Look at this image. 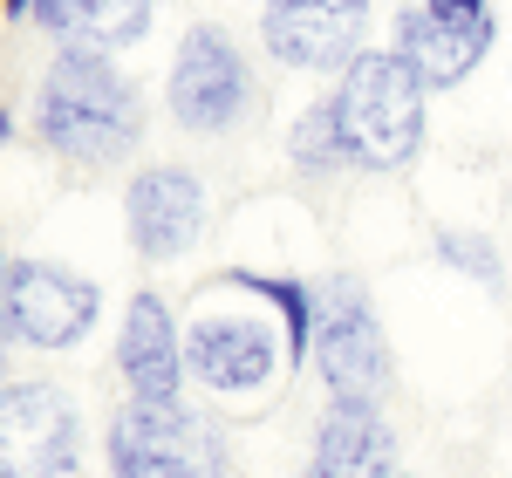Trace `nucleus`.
Wrapping results in <instances>:
<instances>
[{
    "label": "nucleus",
    "mask_w": 512,
    "mask_h": 478,
    "mask_svg": "<svg viewBox=\"0 0 512 478\" xmlns=\"http://www.w3.org/2000/svg\"><path fill=\"white\" fill-rule=\"evenodd\" d=\"M492 48V28H465V21H444L431 7H403L396 14V62L424 89H458L485 62Z\"/></svg>",
    "instance_id": "nucleus-11"
},
{
    "label": "nucleus",
    "mask_w": 512,
    "mask_h": 478,
    "mask_svg": "<svg viewBox=\"0 0 512 478\" xmlns=\"http://www.w3.org/2000/svg\"><path fill=\"white\" fill-rule=\"evenodd\" d=\"M7 21H35V0H7Z\"/></svg>",
    "instance_id": "nucleus-18"
},
{
    "label": "nucleus",
    "mask_w": 512,
    "mask_h": 478,
    "mask_svg": "<svg viewBox=\"0 0 512 478\" xmlns=\"http://www.w3.org/2000/svg\"><path fill=\"white\" fill-rule=\"evenodd\" d=\"M362 21H369V0H267L260 35L267 55L287 69H349L362 55L355 48Z\"/></svg>",
    "instance_id": "nucleus-8"
},
{
    "label": "nucleus",
    "mask_w": 512,
    "mask_h": 478,
    "mask_svg": "<svg viewBox=\"0 0 512 478\" xmlns=\"http://www.w3.org/2000/svg\"><path fill=\"white\" fill-rule=\"evenodd\" d=\"M35 123L55 158L82 164V171H103V164H117L144 137V103H137V89L123 82V69L103 48H76L69 41L55 55L48 82H41Z\"/></svg>",
    "instance_id": "nucleus-1"
},
{
    "label": "nucleus",
    "mask_w": 512,
    "mask_h": 478,
    "mask_svg": "<svg viewBox=\"0 0 512 478\" xmlns=\"http://www.w3.org/2000/svg\"><path fill=\"white\" fill-rule=\"evenodd\" d=\"M424 82L396 62V48H362L342 89L328 96V117H335V144L342 164L355 171H403L424 144Z\"/></svg>",
    "instance_id": "nucleus-2"
},
{
    "label": "nucleus",
    "mask_w": 512,
    "mask_h": 478,
    "mask_svg": "<svg viewBox=\"0 0 512 478\" xmlns=\"http://www.w3.org/2000/svg\"><path fill=\"white\" fill-rule=\"evenodd\" d=\"M308 478H396V431L376 403H328L315 424Z\"/></svg>",
    "instance_id": "nucleus-10"
},
{
    "label": "nucleus",
    "mask_w": 512,
    "mask_h": 478,
    "mask_svg": "<svg viewBox=\"0 0 512 478\" xmlns=\"http://www.w3.org/2000/svg\"><path fill=\"white\" fill-rule=\"evenodd\" d=\"M7 137H14V117H7V110H0V144H7Z\"/></svg>",
    "instance_id": "nucleus-19"
},
{
    "label": "nucleus",
    "mask_w": 512,
    "mask_h": 478,
    "mask_svg": "<svg viewBox=\"0 0 512 478\" xmlns=\"http://www.w3.org/2000/svg\"><path fill=\"white\" fill-rule=\"evenodd\" d=\"M164 96H171L178 130H192V137L233 130L246 117V103H253V76H246V55L233 48V35L212 28V21H198L192 35L178 41V62H171Z\"/></svg>",
    "instance_id": "nucleus-6"
},
{
    "label": "nucleus",
    "mask_w": 512,
    "mask_h": 478,
    "mask_svg": "<svg viewBox=\"0 0 512 478\" xmlns=\"http://www.w3.org/2000/svg\"><path fill=\"white\" fill-rule=\"evenodd\" d=\"M219 431L185 403L130 397L110 417V478H219Z\"/></svg>",
    "instance_id": "nucleus-3"
},
{
    "label": "nucleus",
    "mask_w": 512,
    "mask_h": 478,
    "mask_svg": "<svg viewBox=\"0 0 512 478\" xmlns=\"http://www.w3.org/2000/svg\"><path fill=\"white\" fill-rule=\"evenodd\" d=\"M308 356H315L321 383L335 390V403H383L396 383L383 321L369 308V294L349 287V280H335L315 301V349Z\"/></svg>",
    "instance_id": "nucleus-4"
},
{
    "label": "nucleus",
    "mask_w": 512,
    "mask_h": 478,
    "mask_svg": "<svg viewBox=\"0 0 512 478\" xmlns=\"http://www.w3.org/2000/svg\"><path fill=\"white\" fill-rule=\"evenodd\" d=\"M417 7H431L444 21H465V28H492V0H417Z\"/></svg>",
    "instance_id": "nucleus-17"
},
{
    "label": "nucleus",
    "mask_w": 512,
    "mask_h": 478,
    "mask_svg": "<svg viewBox=\"0 0 512 478\" xmlns=\"http://www.w3.org/2000/svg\"><path fill=\"white\" fill-rule=\"evenodd\" d=\"M396 478H403V472H396Z\"/></svg>",
    "instance_id": "nucleus-23"
},
{
    "label": "nucleus",
    "mask_w": 512,
    "mask_h": 478,
    "mask_svg": "<svg viewBox=\"0 0 512 478\" xmlns=\"http://www.w3.org/2000/svg\"><path fill=\"white\" fill-rule=\"evenodd\" d=\"M287 144H294V158L308 164V171H335V164H342V144H335V117H328V103H315L308 117L294 123V137H287Z\"/></svg>",
    "instance_id": "nucleus-16"
},
{
    "label": "nucleus",
    "mask_w": 512,
    "mask_h": 478,
    "mask_svg": "<svg viewBox=\"0 0 512 478\" xmlns=\"http://www.w3.org/2000/svg\"><path fill=\"white\" fill-rule=\"evenodd\" d=\"M117 362H123V383L144 403H178L185 356H178V321H171V308H164L158 294H137V301L123 308Z\"/></svg>",
    "instance_id": "nucleus-13"
},
{
    "label": "nucleus",
    "mask_w": 512,
    "mask_h": 478,
    "mask_svg": "<svg viewBox=\"0 0 512 478\" xmlns=\"http://www.w3.org/2000/svg\"><path fill=\"white\" fill-rule=\"evenodd\" d=\"M96 315H103V287L69 274V267H55V260H14L0 274V321L28 349H48V356L76 349L96 328Z\"/></svg>",
    "instance_id": "nucleus-5"
},
{
    "label": "nucleus",
    "mask_w": 512,
    "mask_h": 478,
    "mask_svg": "<svg viewBox=\"0 0 512 478\" xmlns=\"http://www.w3.org/2000/svg\"><path fill=\"white\" fill-rule=\"evenodd\" d=\"M185 362H192V369L205 376V383H212V390H226V397H246V390L274 383L280 349H274V335H267L260 321L198 315V321H192V342H185Z\"/></svg>",
    "instance_id": "nucleus-12"
},
{
    "label": "nucleus",
    "mask_w": 512,
    "mask_h": 478,
    "mask_svg": "<svg viewBox=\"0 0 512 478\" xmlns=\"http://www.w3.org/2000/svg\"><path fill=\"white\" fill-rule=\"evenodd\" d=\"M123 219H130V246H137L144 260H178V253H192L198 233H205V192H198L192 171L151 164V171L130 178Z\"/></svg>",
    "instance_id": "nucleus-9"
},
{
    "label": "nucleus",
    "mask_w": 512,
    "mask_h": 478,
    "mask_svg": "<svg viewBox=\"0 0 512 478\" xmlns=\"http://www.w3.org/2000/svg\"><path fill=\"white\" fill-rule=\"evenodd\" d=\"M76 451V403L55 383H0V478H62Z\"/></svg>",
    "instance_id": "nucleus-7"
},
{
    "label": "nucleus",
    "mask_w": 512,
    "mask_h": 478,
    "mask_svg": "<svg viewBox=\"0 0 512 478\" xmlns=\"http://www.w3.org/2000/svg\"><path fill=\"white\" fill-rule=\"evenodd\" d=\"M35 21L76 48H130L151 28V0H35Z\"/></svg>",
    "instance_id": "nucleus-14"
},
{
    "label": "nucleus",
    "mask_w": 512,
    "mask_h": 478,
    "mask_svg": "<svg viewBox=\"0 0 512 478\" xmlns=\"http://www.w3.org/2000/svg\"><path fill=\"white\" fill-rule=\"evenodd\" d=\"M301 478H308V472H301Z\"/></svg>",
    "instance_id": "nucleus-22"
},
{
    "label": "nucleus",
    "mask_w": 512,
    "mask_h": 478,
    "mask_svg": "<svg viewBox=\"0 0 512 478\" xmlns=\"http://www.w3.org/2000/svg\"><path fill=\"white\" fill-rule=\"evenodd\" d=\"M437 260L458 267V274H472V280H485V287L506 280V260H499V246L485 233H437Z\"/></svg>",
    "instance_id": "nucleus-15"
},
{
    "label": "nucleus",
    "mask_w": 512,
    "mask_h": 478,
    "mask_svg": "<svg viewBox=\"0 0 512 478\" xmlns=\"http://www.w3.org/2000/svg\"><path fill=\"white\" fill-rule=\"evenodd\" d=\"M0 349H7V321H0Z\"/></svg>",
    "instance_id": "nucleus-20"
},
{
    "label": "nucleus",
    "mask_w": 512,
    "mask_h": 478,
    "mask_svg": "<svg viewBox=\"0 0 512 478\" xmlns=\"http://www.w3.org/2000/svg\"><path fill=\"white\" fill-rule=\"evenodd\" d=\"M0 274H7V267H0Z\"/></svg>",
    "instance_id": "nucleus-21"
}]
</instances>
